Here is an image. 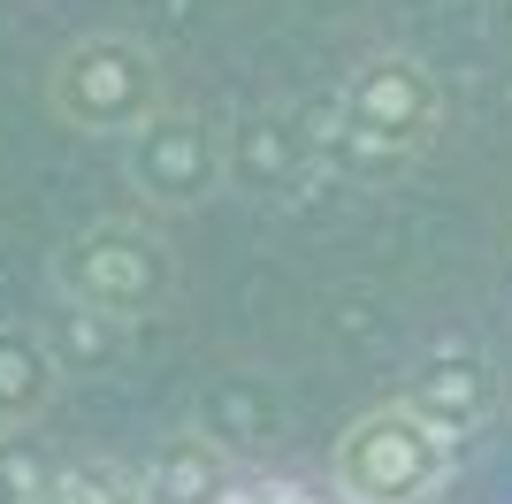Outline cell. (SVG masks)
Instances as JSON below:
<instances>
[{
	"label": "cell",
	"mask_w": 512,
	"mask_h": 504,
	"mask_svg": "<svg viewBox=\"0 0 512 504\" xmlns=\"http://www.w3.org/2000/svg\"><path fill=\"white\" fill-rule=\"evenodd\" d=\"M444 474H451V436L413 405L367 413L337 451V482L352 504H421Z\"/></svg>",
	"instance_id": "1"
},
{
	"label": "cell",
	"mask_w": 512,
	"mask_h": 504,
	"mask_svg": "<svg viewBox=\"0 0 512 504\" xmlns=\"http://www.w3.org/2000/svg\"><path fill=\"white\" fill-rule=\"evenodd\" d=\"M69 123L85 130H146L153 107V62L123 39H92L62 62V84H54Z\"/></svg>",
	"instance_id": "2"
},
{
	"label": "cell",
	"mask_w": 512,
	"mask_h": 504,
	"mask_svg": "<svg viewBox=\"0 0 512 504\" xmlns=\"http://www.w3.org/2000/svg\"><path fill=\"white\" fill-rule=\"evenodd\" d=\"M69 291L85 298L92 314H138L153 291H161V260H153V245H138V237L107 230L92 237V245H77V260H69Z\"/></svg>",
	"instance_id": "3"
},
{
	"label": "cell",
	"mask_w": 512,
	"mask_h": 504,
	"mask_svg": "<svg viewBox=\"0 0 512 504\" xmlns=\"http://www.w3.org/2000/svg\"><path fill=\"white\" fill-rule=\"evenodd\" d=\"M39 504H138L123 489V474L115 466H85V474H62V482H46Z\"/></svg>",
	"instance_id": "4"
},
{
	"label": "cell",
	"mask_w": 512,
	"mask_h": 504,
	"mask_svg": "<svg viewBox=\"0 0 512 504\" xmlns=\"http://www.w3.org/2000/svg\"><path fill=\"white\" fill-rule=\"evenodd\" d=\"M39 474H31V459H16V451H0V504H39Z\"/></svg>",
	"instance_id": "5"
},
{
	"label": "cell",
	"mask_w": 512,
	"mask_h": 504,
	"mask_svg": "<svg viewBox=\"0 0 512 504\" xmlns=\"http://www.w3.org/2000/svg\"><path fill=\"white\" fill-rule=\"evenodd\" d=\"M222 504H329V497H306V489H237V497H222Z\"/></svg>",
	"instance_id": "6"
}]
</instances>
